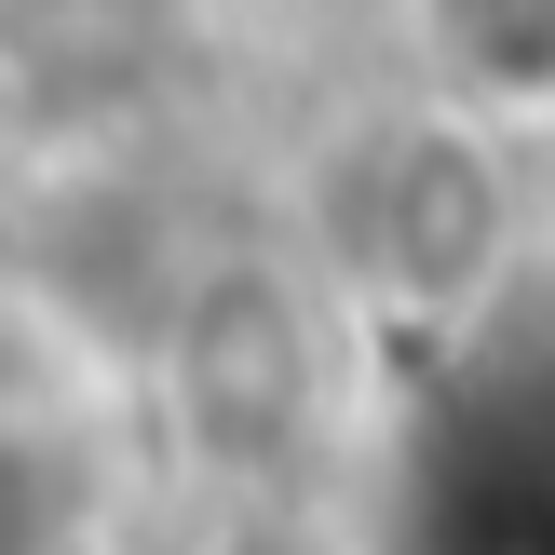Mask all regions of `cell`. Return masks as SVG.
Here are the masks:
<instances>
[{"label":"cell","instance_id":"3957f363","mask_svg":"<svg viewBox=\"0 0 555 555\" xmlns=\"http://www.w3.org/2000/svg\"><path fill=\"white\" fill-rule=\"evenodd\" d=\"M0 122H14V81H0Z\"/></svg>","mask_w":555,"mask_h":555},{"label":"cell","instance_id":"6da1fadb","mask_svg":"<svg viewBox=\"0 0 555 555\" xmlns=\"http://www.w3.org/2000/svg\"><path fill=\"white\" fill-rule=\"evenodd\" d=\"M298 271L366 325H475L515 285V177L502 122H475L461 95H393L312 135L298 163Z\"/></svg>","mask_w":555,"mask_h":555},{"label":"cell","instance_id":"7a4b0ae2","mask_svg":"<svg viewBox=\"0 0 555 555\" xmlns=\"http://www.w3.org/2000/svg\"><path fill=\"white\" fill-rule=\"evenodd\" d=\"M406 41H421V81L475 122H555V0H406Z\"/></svg>","mask_w":555,"mask_h":555}]
</instances>
